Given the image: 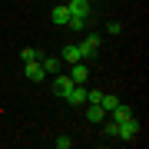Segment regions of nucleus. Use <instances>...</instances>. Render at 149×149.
<instances>
[{
    "mask_svg": "<svg viewBox=\"0 0 149 149\" xmlns=\"http://www.w3.org/2000/svg\"><path fill=\"white\" fill-rule=\"evenodd\" d=\"M133 116V109L126 106V103H116V109H113V123H123V119H129Z\"/></svg>",
    "mask_w": 149,
    "mask_h": 149,
    "instance_id": "12",
    "label": "nucleus"
},
{
    "mask_svg": "<svg viewBox=\"0 0 149 149\" xmlns=\"http://www.w3.org/2000/svg\"><path fill=\"white\" fill-rule=\"evenodd\" d=\"M43 53H40V50H33V47H23L20 50V60H23V63H27V60H40Z\"/></svg>",
    "mask_w": 149,
    "mask_h": 149,
    "instance_id": "15",
    "label": "nucleus"
},
{
    "mask_svg": "<svg viewBox=\"0 0 149 149\" xmlns=\"http://www.w3.org/2000/svg\"><path fill=\"white\" fill-rule=\"evenodd\" d=\"M60 63H63L60 56H40V66L47 70V73H60Z\"/></svg>",
    "mask_w": 149,
    "mask_h": 149,
    "instance_id": "11",
    "label": "nucleus"
},
{
    "mask_svg": "<svg viewBox=\"0 0 149 149\" xmlns=\"http://www.w3.org/2000/svg\"><path fill=\"white\" fill-rule=\"evenodd\" d=\"M100 33H90V37H86L83 43H80V53H83V60H93L96 53H100Z\"/></svg>",
    "mask_w": 149,
    "mask_h": 149,
    "instance_id": "2",
    "label": "nucleus"
},
{
    "mask_svg": "<svg viewBox=\"0 0 149 149\" xmlns=\"http://www.w3.org/2000/svg\"><path fill=\"white\" fill-rule=\"evenodd\" d=\"M23 73H27V80H33V83H43V80H47V70L40 66V60H27Z\"/></svg>",
    "mask_w": 149,
    "mask_h": 149,
    "instance_id": "3",
    "label": "nucleus"
},
{
    "mask_svg": "<svg viewBox=\"0 0 149 149\" xmlns=\"http://www.w3.org/2000/svg\"><path fill=\"white\" fill-rule=\"evenodd\" d=\"M63 100L70 103V106H83V103H86V86H80V83H76L73 90H70V93L63 96Z\"/></svg>",
    "mask_w": 149,
    "mask_h": 149,
    "instance_id": "9",
    "label": "nucleus"
},
{
    "mask_svg": "<svg viewBox=\"0 0 149 149\" xmlns=\"http://www.w3.org/2000/svg\"><path fill=\"white\" fill-rule=\"evenodd\" d=\"M53 146H56V149H70L73 139H70V136H60V139H53Z\"/></svg>",
    "mask_w": 149,
    "mask_h": 149,
    "instance_id": "16",
    "label": "nucleus"
},
{
    "mask_svg": "<svg viewBox=\"0 0 149 149\" xmlns=\"http://www.w3.org/2000/svg\"><path fill=\"white\" fill-rule=\"evenodd\" d=\"M116 103H119L116 96H109V93H103V100H100V106L106 109V113H113V109H116Z\"/></svg>",
    "mask_w": 149,
    "mask_h": 149,
    "instance_id": "14",
    "label": "nucleus"
},
{
    "mask_svg": "<svg viewBox=\"0 0 149 149\" xmlns=\"http://www.w3.org/2000/svg\"><path fill=\"white\" fill-rule=\"evenodd\" d=\"M139 133H143V126H139V119H136V116H129V119L116 123V139H126V143H133V139H139Z\"/></svg>",
    "mask_w": 149,
    "mask_h": 149,
    "instance_id": "1",
    "label": "nucleus"
},
{
    "mask_svg": "<svg viewBox=\"0 0 149 149\" xmlns=\"http://www.w3.org/2000/svg\"><path fill=\"white\" fill-rule=\"evenodd\" d=\"M90 23H93V20H86V17H73V13H70L66 27H70V30H86V27H90Z\"/></svg>",
    "mask_w": 149,
    "mask_h": 149,
    "instance_id": "13",
    "label": "nucleus"
},
{
    "mask_svg": "<svg viewBox=\"0 0 149 149\" xmlns=\"http://www.w3.org/2000/svg\"><path fill=\"white\" fill-rule=\"evenodd\" d=\"M103 136H106V139H116V123H106V126H103Z\"/></svg>",
    "mask_w": 149,
    "mask_h": 149,
    "instance_id": "18",
    "label": "nucleus"
},
{
    "mask_svg": "<svg viewBox=\"0 0 149 149\" xmlns=\"http://www.w3.org/2000/svg\"><path fill=\"white\" fill-rule=\"evenodd\" d=\"M63 63H83V53H80V43H66L63 47Z\"/></svg>",
    "mask_w": 149,
    "mask_h": 149,
    "instance_id": "8",
    "label": "nucleus"
},
{
    "mask_svg": "<svg viewBox=\"0 0 149 149\" xmlns=\"http://www.w3.org/2000/svg\"><path fill=\"white\" fill-rule=\"evenodd\" d=\"M70 13L73 17H86V20H93V10H90V0H70Z\"/></svg>",
    "mask_w": 149,
    "mask_h": 149,
    "instance_id": "4",
    "label": "nucleus"
},
{
    "mask_svg": "<svg viewBox=\"0 0 149 149\" xmlns=\"http://www.w3.org/2000/svg\"><path fill=\"white\" fill-rule=\"evenodd\" d=\"M50 20H53L56 27H66V20H70V7H53V10H50Z\"/></svg>",
    "mask_w": 149,
    "mask_h": 149,
    "instance_id": "10",
    "label": "nucleus"
},
{
    "mask_svg": "<svg viewBox=\"0 0 149 149\" xmlns=\"http://www.w3.org/2000/svg\"><path fill=\"white\" fill-rule=\"evenodd\" d=\"M106 33H113V37L123 33V23H119V20H109V23H106Z\"/></svg>",
    "mask_w": 149,
    "mask_h": 149,
    "instance_id": "17",
    "label": "nucleus"
},
{
    "mask_svg": "<svg viewBox=\"0 0 149 149\" xmlns=\"http://www.w3.org/2000/svg\"><path fill=\"white\" fill-rule=\"evenodd\" d=\"M73 86H76V83L70 80V76H63V73H56V80H53V93L60 96V100H63V96H66L70 90H73Z\"/></svg>",
    "mask_w": 149,
    "mask_h": 149,
    "instance_id": "7",
    "label": "nucleus"
},
{
    "mask_svg": "<svg viewBox=\"0 0 149 149\" xmlns=\"http://www.w3.org/2000/svg\"><path fill=\"white\" fill-rule=\"evenodd\" d=\"M73 70H70V80L73 83H80V86H86L90 83V70H86V63H70Z\"/></svg>",
    "mask_w": 149,
    "mask_h": 149,
    "instance_id": "6",
    "label": "nucleus"
},
{
    "mask_svg": "<svg viewBox=\"0 0 149 149\" xmlns=\"http://www.w3.org/2000/svg\"><path fill=\"white\" fill-rule=\"evenodd\" d=\"M83 106H86V119H90L93 126H100V123L106 119V109H103L100 103H83Z\"/></svg>",
    "mask_w": 149,
    "mask_h": 149,
    "instance_id": "5",
    "label": "nucleus"
}]
</instances>
